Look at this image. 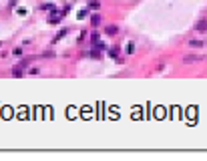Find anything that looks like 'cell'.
Segmentation results:
<instances>
[{
  "label": "cell",
  "instance_id": "obj_1",
  "mask_svg": "<svg viewBox=\"0 0 207 161\" xmlns=\"http://www.w3.org/2000/svg\"><path fill=\"white\" fill-rule=\"evenodd\" d=\"M201 60H205L203 54H187V56L183 59V62H201Z\"/></svg>",
  "mask_w": 207,
  "mask_h": 161
},
{
  "label": "cell",
  "instance_id": "obj_2",
  "mask_svg": "<svg viewBox=\"0 0 207 161\" xmlns=\"http://www.w3.org/2000/svg\"><path fill=\"white\" fill-rule=\"evenodd\" d=\"M105 32H107L109 36H115V34L119 32V26H115V24H109V26L105 28Z\"/></svg>",
  "mask_w": 207,
  "mask_h": 161
},
{
  "label": "cell",
  "instance_id": "obj_3",
  "mask_svg": "<svg viewBox=\"0 0 207 161\" xmlns=\"http://www.w3.org/2000/svg\"><path fill=\"white\" fill-rule=\"evenodd\" d=\"M195 30H197V32H207V20H201V22H197Z\"/></svg>",
  "mask_w": 207,
  "mask_h": 161
},
{
  "label": "cell",
  "instance_id": "obj_4",
  "mask_svg": "<svg viewBox=\"0 0 207 161\" xmlns=\"http://www.w3.org/2000/svg\"><path fill=\"white\" fill-rule=\"evenodd\" d=\"M30 62H32V56H28V59H22V60L18 62V65H16V67H20L22 71H24V68H26L28 65H30Z\"/></svg>",
  "mask_w": 207,
  "mask_h": 161
},
{
  "label": "cell",
  "instance_id": "obj_5",
  "mask_svg": "<svg viewBox=\"0 0 207 161\" xmlns=\"http://www.w3.org/2000/svg\"><path fill=\"white\" fill-rule=\"evenodd\" d=\"M91 24H93V26H99L100 24V14H91Z\"/></svg>",
  "mask_w": 207,
  "mask_h": 161
},
{
  "label": "cell",
  "instance_id": "obj_6",
  "mask_svg": "<svg viewBox=\"0 0 207 161\" xmlns=\"http://www.w3.org/2000/svg\"><path fill=\"white\" fill-rule=\"evenodd\" d=\"M189 47L191 48H201V47H205V40H191Z\"/></svg>",
  "mask_w": 207,
  "mask_h": 161
},
{
  "label": "cell",
  "instance_id": "obj_7",
  "mask_svg": "<svg viewBox=\"0 0 207 161\" xmlns=\"http://www.w3.org/2000/svg\"><path fill=\"white\" fill-rule=\"evenodd\" d=\"M12 74H14V77H16V79H20V77L24 74V71H22V68H20V67H14V68H12Z\"/></svg>",
  "mask_w": 207,
  "mask_h": 161
},
{
  "label": "cell",
  "instance_id": "obj_8",
  "mask_svg": "<svg viewBox=\"0 0 207 161\" xmlns=\"http://www.w3.org/2000/svg\"><path fill=\"white\" fill-rule=\"evenodd\" d=\"M67 32H68V28H62V30H60V32L56 34V36H54V40H52V42H56V40H60L62 36H67Z\"/></svg>",
  "mask_w": 207,
  "mask_h": 161
},
{
  "label": "cell",
  "instance_id": "obj_9",
  "mask_svg": "<svg viewBox=\"0 0 207 161\" xmlns=\"http://www.w3.org/2000/svg\"><path fill=\"white\" fill-rule=\"evenodd\" d=\"M99 40H100V34H99V32H93V34H91V42H93V44H97Z\"/></svg>",
  "mask_w": 207,
  "mask_h": 161
},
{
  "label": "cell",
  "instance_id": "obj_10",
  "mask_svg": "<svg viewBox=\"0 0 207 161\" xmlns=\"http://www.w3.org/2000/svg\"><path fill=\"white\" fill-rule=\"evenodd\" d=\"M109 54L117 59V56H119V47H113V48H109Z\"/></svg>",
  "mask_w": 207,
  "mask_h": 161
},
{
  "label": "cell",
  "instance_id": "obj_11",
  "mask_svg": "<svg viewBox=\"0 0 207 161\" xmlns=\"http://www.w3.org/2000/svg\"><path fill=\"white\" fill-rule=\"evenodd\" d=\"M88 54H91L93 59H99V56H100V50H97V48L93 47V50H91V53H88Z\"/></svg>",
  "mask_w": 207,
  "mask_h": 161
},
{
  "label": "cell",
  "instance_id": "obj_12",
  "mask_svg": "<svg viewBox=\"0 0 207 161\" xmlns=\"http://www.w3.org/2000/svg\"><path fill=\"white\" fill-rule=\"evenodd\" d=\"M88 6H91V8H94V10H97V8L100 6V2H99V0H91V2H88Z\"/></svg>",
  "mask_w": 207,
  "mask_h": 161
},
{
  "label": "cell",
  "instance_id": "obj_13",
  "mask_svg": "<svg viewBox=\"0 0 207 161\" xmlns=\"http://www.w3.org/2000/svg\"><path fill=\"white\" fill-rule=\"evenodd\" d=\"M125 50H127L129 54H133V53H135V44H133V42H129V44H127V48H125Z\"/></svg>",
  "mask_w": 207,
  "mask_h": 161
},
{
  "label": "cell",
  "instance_id": "obj_14",
  "mask_svg": "<svg viewBox=\"0 0 207 161\" xmlns=\"http://www.w3.org/2000/svg\"><path fill=\"white\" fill-rule=\"evenodd\" d=\"M40 8H42V10H54V6H52V4H42Z\"/></svg>",
  "mask_w": 207,
  "mask_h": 161
},
{
  "label": "cell",
  "instance_id": "obj_15",
  "mask_svg": "<svg viewBox=\"0 0 207 161\" xmlns=\"http://www.w3.org/2000/svg\"><path fill=\"white\" fill-rule=\"evenodd\" d=\"M12 53L16 54V56H20V54H22V48H20V47H16V48H14V50H12Z\"/></svg>",
  "mask_w": 207,
  "mask_h": 161
},
{
  "label": "cell",
  "instance_id": "obj_16",
  "mask_svg": "<svg viewBox=\"0 0 207 161\" xmlns=\"http://www.w3.org/2000/svg\"><path fill=\"white\" fill-rule=\"evenodd\" d=\"M87 12H88V10H80V12H79V18H85V16H87Z\"/></svg>",
  "mask_w": 207,
  "mask_h": 161
},
{
  "label": "cell",
  "instance_id": "obj_17",
  "mask_svg": "<svg viewBox=\"0 0 207 161\" xmlns=\"http://www.w3.org/2000/svg\"><path fill=\"white\" fill-rule=\"evenodd\" d=\"M42 56H54L52 50H46V53H42Z\"/></svg>",
  "mask_w": 207,
  "mask_h": 161
}]
</instances>
